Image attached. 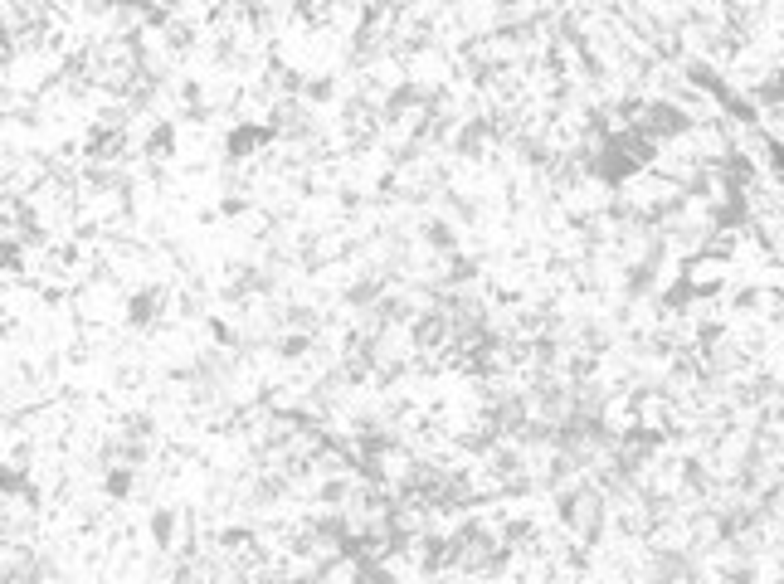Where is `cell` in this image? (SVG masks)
I'll return each instance as SVG.
<instances>
[{
  "instance_id": "cell-1",
  "label": "cell",
  "mask_w": 784,
  "mask_h": 584,
  "mask_svg": "<svg viewBox=\"0 0 784 584\" xmlns=\"http://www.w3.org/2000/svg\"><path fill=\"white\" fill-rule=\"evenodd\" d=\"M166 307H171V292L166 288H137L127 297V312H122V322L132 331H156L161 327V317H166Z\"/></svg>"
},
{
  "instance_id": "cell-2",
  "label": "cell",
  "mask_w": 784,
  "mask_h": 584,
  "mask_svg": "<svg viewBox=\"0 0 784 584\" xmlns=\"http://www.w3.org/2000/svg\"><path fill=\"white\" fill-rule=\"evenodd\" d=\"M147 536L156 550H181V511L176 507H156L147 516Z\"/></svg>"
},
{
  "instance_id": "cell-3",
  "label": "cell",
  "mask_w": 784,
  "mask_h": 584,
  "mask_svg": "<svg viewBox=\"0 0 784 584\" xmlns=\"http://www.w3.org/2000/svg\"><path fill=\"white\" fill-rule=\"evenodd\" d=\"M268 137H273L268 127H254V122H239V127H234V132L224 137V151H229V161H249V156H254L259 146H268Z\"/></svg>"
},
{
  "instance_id": "cell-4",
  "label": "cell",
  "mask_w": 784,
  "mask_h": 584,
  "mask_svg": "<svg viewBox=\"0 0 784 584\" xmlns=\"http://www.w3.org/2000/svg\"><path fill=\"white\" fill-rule=\"evenodd\" d=\"M176 142H181L176 122H151L147 142H142V156H147V161H171V156H176Z\"/></svg>"
},
{
  "instance_id": "cell-5",
  "label": "cell",
  "mask_w": 784,
  "mask_h": 584,
  "mask_svg": "<svg viewBox=\"0 0 784 584\" xmlns=\"http://www.w3.org/2000/svg\"><path fill=\"white\" fill-rule=\"evenodd\" d=\"M424 239H429L439 254H453V249H458V239H453V224H448V219H429V224H424Z\"/></svg>"
},
{
  "instance_id": "cell-6",
  "label": "cell",
  "mask_w": 784,
  "mask_h": 584,
  "mask_svg": "<svg viewBox=\"0 0 784 584\" xmlns=\"http://www.w3.org/2000/svg\"><path fill=\"white\" fill-rule=\"evenodd\" d=\"M332 98H336L332 78H307V83H302V103H332Z\"/></svg>"
}]
</instances>
